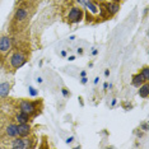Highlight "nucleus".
<instances>
[{"label":"nucleus","mask_w":149,"mask_h":149,"mask_svg":"<svg viewBox=\"0 0 149 149\" xmlns=\"http://www.w3.org/2000/svg\"><path fill=\"white\" fill-rule=\"evenodd\" d=\"M31 15L32 13L29 12L28 8V3L26 1L24 5H19L14 9V13H13V17L10 19V23H9V32L10 35H18L22 31H24L28 26L29 21H31Z\"/></svg>","instance_id":"nucleus-1"},{"label":"nucleus","mask_w":149,"mask_h":149,"mask_svg":"<svg viewBox=\"0 0 149 149\" xmlns=\"http://www.w3.org/2000/svg\"><path fill=\"white\" fill-rule=\"evenodd\" d=\"M28 47H15L13 46L12 52L9 54V56L6 57V60L3 64V68L5 69L6 73H15L19 68H22L24 64L29 60V52H28Z\"/></svg>","instance_id":"nucleus-2"},{"label":"nucleus","mask_w":149,"mask_h":149,"mask_svg":"<svg viewBox=\"0 0 149 149\" xmlns=\"http://www.w3.org/2000/svg\"><path fill=\"white\" fill-rule=\"evenodd\" d=\"M17 107L19 108V111L31 115L32 118H36L38 115H41L42 112V100L38 98L36 101L32 100H27V98H19L17 101Z\"/></svg>","instance_id":"nucleus-3"},{"label":"nucleus","mask_w":149,"mask_h":149,"mask_svg":"<svg viewBox=\"0 0 149 149\" xmlns=\"http://www.w3.org/2000/svg\"><path fill=\"white\" fill-rule=\"evenodd\" d=\"M13 46H14L13 36L9 33H0V66L4 64L6 57L12 52Z\"/></svg>","instance_id":"nucleus-4"},{"label":"nucleus","mask_w":149,"mask_h":149,"mask_svg":"<svg viewBox=\"0 0 149 149\" xmlns=\"http://www.w3.org/2000/svg\"><path fill=\"white\" fill-rule=\"evenodd\" d=\"M37 139L35 135H29V136L22 138V136H15L10 140L8 144L9 148L12 149H29V148H36Z\"/></svg>","instance_id":"nucleus-5"},{"label":"nucleus","mask_w":149,"mask_h":149,"mask_svg":"<svg viewBox=\"0 0 149 149\" xmlns=\"http://www.w3.org/2000/svg\"><path fill=\"white\" fill-rule=\"evenodd\" d=\"M84 19V10L80 5H73L66 14V22L69 24H77Z\"/></svg>","instance_id":"nucleus-6"},{"label":"nucleus","mask_w":149,"mask_h":149,"mask_svg":"<svg viewBox=\"0 0 149 149\" xmlns=\"http://www.w3.org/2000/svg\"><path fill=\"white\" fill-rule=\"evenodd\" d=\"M4 133H5L6 136L10 138V139L18 136V124H17L15 121H12V123H9L5 126V129H4Z\"/></svg>","instance_id":"nucleus-7"},{"label":"nucleus","mask_w":149,"mask_h":149,"mask_svg":"<svg viewBox=\"0 0 149 149\" xmlns=\"http://www.w3.org/2000/svg\"><path fill=\"white\" fill-rule=\"evenodd\" d=\"M14 121L17 124H24V123H29L31 124L33 121V118L31 115L23 112V111H18L15 115H14Z\"/></svg>","instance_id":"nucleus-8"},{"label":"nucleus","mask_w":149,"mask_h":149,"mask_svg":"<svg viewBox=\"0 0 149 149\" xmlns=\"http://www.w3.org/2000/svg\"><path fill=\"white\" fill-rule=\"evenodd\" d=\"M31 134H32V126L29 123L18 124V136L26 138V136H29Z\"/></svg>","instance_id":"nucleus-9"},{"label":"nucleus","mask_w":149,"mask_h":149,"mask_svg":"<svg viewBox=\"0 0 149 149\" xmlns=\"http://www.w3.org/2000/svg\"><path fill=\"white\" fill-rule=\"evenodd\" d=\"M14 82H3L0 83V97L1 98H6L10 93V89L13 87Z\"/></svg>","instance_id":"nucleus-10"},{"label":"nucleus","mask_w":149,"mask_h":149,"mask_svg":"<svg viewBox=\"0 0 149 149\" xmlns=\"http://www.w3.org/2000/svg\"><path fill=\"white\" fill-rule=\"evenodd\" d=\"M138 94H139V97L140 98L147 100V98L149 97V82H145V83H143L140 87H139Z\"/></svg>","instance_id":"nucleus-11"},{"label":"nucleus","mask_w":149,"mask_h":149,"mask_svg":"<svg viewBox=\"0 0 149 149\" xmlns=\"http://www.w3.org/2000/svg\"><path fill=\"white\" fill-rule=\"evenodd\" d=\"M143 83H145V80H144V78L141 77L140 73H136V74H133V75H131V86L133 87L139 88Z\"/></svg>","instance_id":"nucleus-12"},{"label":"nucleus","mask_w":149,"mask_h":149,"mask_svg":"<svg viewBox=\"0 0 149 149\" xmlns=\"http://www.w3.org/2000/svg\"><path fill=\"white\" fill-rule=\"evenodd\" d=\"M139 73L141 74V77L144 78L145 82H149V66L148 65H144L140 70H139Z\"/></svg>","instance_id":"nucleus-13"},{"label":"nucleus","mask_w":149,"mask_h":149,"mask_svg":"<svg viewBox=\"0 0 149 149\" xmlns=\"http://www.w3.org/2000/svg\"><path fill=\"white\" fill-rule=\"evenodd\" d=\"M28 94L31 97H37L38 96V89H36L33 86H29L28 87Z\"/></svg>","instance_id":"nucleus-14"},{"label":"nucleus","mask_w":149,"mask_h":149,"mask_svg":"<svg viewBox=\"0 0 149 149\" xmlns=\"http://www.w3.org/2000/svg\"><path fill=\"white\" fill-rule=\"evenodd\" d=\"M61 93H63L64 98H70V97H72V92L68 89V87H63L61 88Z\"/></svg>","instance_id":"nucleus-15"},{"label":"nucleus","mask_w":149,"mask_h":149,"mask_svg":"<svg viewBox=\"0 0 149 149\" xmlns=\"http://www.w3.org/2000/svg\"><path fill=\"white\" fill-rule=\"evenodd\" d=\"M139 130H143L144 133H147V131L149 130L148 121H143V123H140V126H139Z\"/></svg>","instance_id":"nucleus-16"},{"label":"nucleus","mask_w":149,"mask_h":149,"mask_svg":"<svg viewBox=\"0 0 149 149\" xmlns=\"http://www.w3.org/2000/svg\"><path fill=\"white\" fill-rule=\"evenodd\" d=\"M123 107H124L126 111H129V110H131V108H133V104H129L127 102H124V103H123Z\"/></svg>","instance_id":"nucleus-17"},{"label":"nucleus","mask_w":149,"mask_h":149,"mask_svg":"<svg viewBox=\"0 0 149 149\" xmlns=\"http://www.w3.org/2000/svg\"><path fill=\"white\" fill-rule=\"evenodd\" d=\"M80 83H82L83 86L88 83V78H87V75H86V77H82V79H80Z\"/></svg>","instance_id":"nucleus-18"},{"label":"nucleus","mask_w":149,"mask_h":149,"mask_svg":"<svg viewBox=\"0 0 149 149\" xmlns=\"http://www.w3.org/2000/svg\"><path fill=\"white\" fill-rule=\"evenodd\" d=\"M77 52L79 54V55H83V54H84V50H83V47H78V49H77Z\"/></svg>","instance_id":"nucleus-19"},{"label":"nucleus","mask_w":149,"mask_h":149,"mask_svg":"<svg viewBox=\"0 0 149 149\" xmlns=\"http://www.w3.org/2000/svg\"><path fill=\"white\" fill-rule=\"evenodd\" d=\"M73 141H74V136H70V138H68V139H66V143H68V144L73 143Z\"/></svg>","instance_id":"nucleus-20"},{"label":"nucleus","mask_w":149,"mask_h":149,"mask_svg":"<svg viewBox=\"0 0 149 149\" xmlns=\"http://www.w3.org/2000/svg\"><path fill=\"white\" fill-rule=\"evenodd\" d=\"M68 60H69V61H74V60H75V56H74V55H70L69 57H68Z\"/></svg>","instance_id":"nucleus-21"},{"label":"nucleus","mask_w":149,"mask_h":149,"mask_svg":"<svg viewBox=\"0 0 149 149\" xmlns=\"http://www.w3.org/2000/svg\"><path fill=\"white\" fill-rule=\"evenodd\" d=\"M36 82L38 83V84H41L42 83V78H40V77H37V79H36Z\"/></svg>","instance_id":"nucleus-22"},{"label":"nucleus","mask_w":149,"mask_h":149,"mask_svg":"<svg viewBox=\"0 0 149 149\" xmlns=\"http://www.w3.org/2000/svg\"><path fill=\"white\" fill-rule=\"evenodd\" d=\"M104 75H106V77L110 75V69H106V70H104Z\"/></svg>","instance_id":"nucleus-23"},{"label":"nucleus","mask_w":149,"mask_h":149,"mask_svg":"<svg viewBox=\"0 0 149 149\" xmlns=\"http://www.w3.org/2000/svg\"><path fill=\"white\" fill-rule=\"evenodd\" d=\"M98 82H100V77H96L94 78V84H98Z\"/></svg>","instance_id":"nucleus-24"},{"label":"nucleus","mask_w":149,"mask_h":149,"mask_svg":"<svg viewBox=\"0 0 149 149\" xmlns=\"http://www.w3.org/2000/svg\"><path fill=\"white\" fill-rule=\"evenodd\" d=\"M116 102H117V101H116V98H113V100H112V103H111V107H113L115 104H116Z\"/></svg>","instance_id":"nucleus-25"},{"label":"nucleus","mask_w":149,"mask_h":149,"mask_svg":"<svg viewBox=\"0 0 149 149\" xmlns=\"http://www.w3.org/2000/svg\"><path fill=\"white\" fill-rule=\"evenodd\" d=\"M87 75V72L86 70H83V72H80V77H86Z\"/></svg>","instance_id":"nucleus-26"},{"label":"nucleus","mask_w":149,"mask_h":149,"mask_svg":"<svg viewBox=\"0 0 149 149\" xmlns=\"http://www.w3.org/2000/svg\"><path fill=\"white\" fill-rule=\"evenodd\" d=\"M103 89H104V91L108 89V83H104V84H103Z\"/></svg>","instance_id":"nucleus-27"},{"label":"nucleus","mask_w":149,"mask_h":149,"mask_svg":"<svg viewBox=\"0 0 149 149\" xmlns=\"http://www.w3.org/2000/svg\"><path fill=\"white\" fill-rule=\"evenodd\" d=\"M97 54H98V50H96V49L92 50V55H97Z\"/></svg>","instance_id":"nucleus-28"},{"label":"nucleus","mask_w":149,"mask_h":149,"mask_svg":"<svg viewBox=\"0 0 149 149\" xmlns=\"http://www.w3.org/2000/svg\"><path fill=\"white\" fill-rule=\"evenodd\" d=\"M78 100H79V102H80V104H82V106H83V104H84V103H83V98H82V97H79V98H78Z\"/></svg>","instance_id":"nucleus-29"},{"label":"nucleus","mask_w":149,"mask_h":149,"mask_svg":"<svg viewBox=\"0 0 149 149\" xmlns=\"http://www.w3.org/2000/svg\"><path fill=\"white\" fill-rule=\"evenodd\" d=\"M61 56L63 57H66V51H61Z\"/></svg>","instance_id":"nucleus-30"},{"label":"nucleus","mask_w":149,"mask_h":149,"mask_svg":"<svg viewBox=\"0 0 149 149\" xmlns=\"http://www.w3.org/2000/svg\"><path fill=\"white\" fill-rule=\"evenodd\" d=\"M69 40H70V41H74V40H75V36H70Z\"/></svg>","instance_id":"nucleus-31"},{"label":"nucleus","mask_w":149,"mask_h":149,"mask_svg":"<svg viewBox=\"0 0 149 149\" xmlns=\"http://www.w3.org/2000/svg\"><path fill=\"white\" fill-rule=\"evenodd\" d=\"M112 1H117V3H120V0H112Z\"/></svg>","instance_id":"nucleus-32"}]
</instances>
